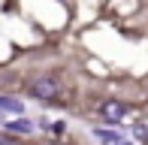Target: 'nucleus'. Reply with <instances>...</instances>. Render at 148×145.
<instances>
[{
	"label": "nucleus",
	"instance_id": "obj_6",
	"mask_svg": "<svg viewBox=\"0 0 148 145\" xmlns=\"http://www.w3.org/2000/svg\"><path fill=\"white\" fill-rule=\"evenodd\" d=\"M133 133H136V139H142V136H145V124L139 121V124H136V130H133Z\"/></svg>",
	"mask_w": 148,
	"mask_h": 145
},
{
	"label": "nucleus",
	"instance_id": "obj_2",
	"mask_svg": "<svg viewBox=\"0 0 148 145\" xmlns=\"http://www.w3.org/2000/svg\"><path fill=\"white\" fill-rule=\"evenodd\" d=\"M124 115H127V106H124V103H118V100H103V103H100V118H103V121L121 124Z\"/></svg>",
	"mask_w": 148,
	"mask_h": 145
},
{
	"label": "nucleus",
	"instance_id": "obj_5",
	"mask_svg": "<svg viewBox=\"0 0 148 145\" xmlns=\"http://www.w3.org/2000/svg\"><path fill=\"white\" fill-rule=\"evenodd\" d=\"M0 109H3V112H21V103L9 100V97H0Z\"/></svg>",
	"mask_w": 148,
	"mask_h": 145
},
{
	"label": "nucleus",
	"instance_id": "obj_3",
	"mask_svg": "<svg viewBox=\"0 0 148 145\" xmlns=\"http://www.w3.org/2000/svg\"><path fill=\"white\" fill-rule=\"evenodd\" d=\"M3 127H6V130H12V133H30L33 124H30V121H24V118H18V121H6Z\"/></svg>",
	"mask_w": 148,
	"mask_h": 145
},
{
	"label": "nucleus",
	"instance_id": "obj_1",
	"mask_svg": "<svg viewBox=\"0 0 148 145\" xmlns=\"http://www.w3.org/2000/svg\"><path fill=\"white\" fill-rule=\"evenodd\" d=\"M30 94L39 97V100H51V97L58 94V79H51V76L33 79V82H30Z\"/></svg>",
	"mask_w": 148,
	"mask_h": 145
},
{
	"label": "nucleus",
	"instance_id": "obj_4",
	"mask_svg": "<svg viewBox=\"0 0 148 145\" xmlns=\"http://www.w3.org/2000/svg\"><path fill=\"white\" fill-rule=\"evenodd\" d=\"M94 133H97V136H100V139H103L106 145H130L127 139H121V136H115V133H109V130H100V127H97V130H94Z\"/></svg>",
	"mask_w": 148,
	"mask_h": 145
}]
</instances>
